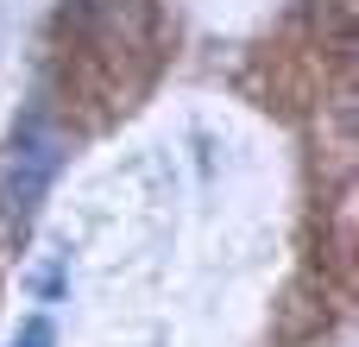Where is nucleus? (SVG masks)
<instances>
[{"mask_svg": "<svg viewBox=\"0 0 359 347\" xmlns=\"http://www.w3.org/2000/svg\"><path fill=\"white\" fill-rule=\"evenodd\" d=\"M63 158H69V139H63L44 114H25V120L6 133V145H0V221H6L13 234H25V228L38 221V209H44V196H50Z\"/></svg>", "mask_w": 359, "mask_h": 347, "instance_id": "1", "label": "nucleus"}, {"mask_svg": "<svg viewBox=\"0 0 359 347\" xmlns=\"http://www.w3.org/2000/svg\"><path fill=\"white\" fill-rule=\"evenodd\" d=\"M6 347H57V322H50V316H25L19 335H13Z\"/></svg>", "mask_w": 359, "mask_h": 347, "instance_id": "3", "label": "nucleus"}, {"mask_svg": "<svg viewBox=\"0 0 359 347\" xmlns=\"http://www.w3.org/2000/svg\"><path fill=\"white\" fill-rule=\"evenodd\" d=\"M63 25L114 70L126 57H151V44H158V6L151 0H69Z\"/></svg>", "mask_w": 359, "mask_h": 347, "instance_id": "2", "label": "nucleus"}]
</instances>
